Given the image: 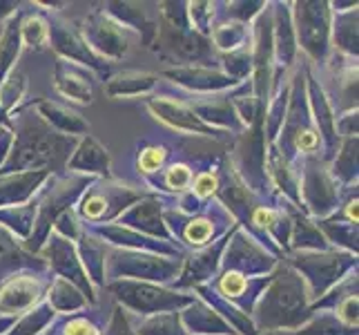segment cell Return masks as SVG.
I'll list each match as a JSON object with an SVG mask.
<instances>
[{
	"label": "cell",
	"mask_w": 359,
	"mask_h": 335,
	"mask_svg": "<svg viewBox=\"0 0 359 335\" xmlns=\"http://www.w3.org/2000/svg\"><path fill=\"white\" fill-rule=\"evenodd\" d=\"M9 128L14 132L9 155L0 166V175L43 170L49 175H63L67 161L76 147V136L52 130L36 114L32 103H22L9 114Z\"/></svg>",
	"instance_id": "1"
},
{
	"label": "cell",
	"mask_w": 359,
	"mask_h": 335,
	"mask_svg": "<svg viewBox=\"0 0 359 335\" xmlns=\"http://www.w3.org/2000/svg\"><path fill=\"white\" fill-rule=\"evenodd\" d=\"M250 317L259 335L292 331L311 317V297L306 284L286 259H281L272 270L268 287L259 295Z\"/></svg>",
	"instance_id": "2"
},
{
	"label": "cell",
	"mask_w": 359,
	"mask_h": 335,
	"mask_svg": "<svg viewBox=\"0 0 359 335\" xmlns=\"http://www.w3.org/2000/svg\"><path fill=\"white\" fill-rule=\"evenodd\" d=\"M272 145L277 147L281 157L286 159L294 170L299 168V164L308 157L321 159V139L313 123L311 107H308V98H306L304 65L297 67L290 74V98H288L286 119H283L281 132Z\"/></svg>",
	"instance_id": "3"
},
{
	"label": "cell",
	"mask_w": 359,
	"mask_h": 335,
	"mask_svg": "<svg viewBox=\"0 0 359 335\" xmlns=\"http://www.w3.org/2000/svg\"><path fill=\"white\" fill-rule=\"evenodd\" d=\"M92 177L76 175V172H63V175H52L47 179V183L41 188L36 202H39V210H36V221L27 242H22V246L29 253L39 255L43 248L45 239L52 232L54 221L60 213L76 206L81 199V195L88 190V185L92 183Z\"/></svg>",
	"instance_id": "4"
},
{
	"label": "cell",
	"mask_w": 359,
	"mask_h": 335,
	"mask_svg": "<svg viewBox=\"0 0 359 335\" xmlns=\"http://www.w3.org/2000/svg\"><path fill=\"white\" fill-rule=\"evenodd\" d=\"M165 226L185 253L199 251L210 244H215L217 239L226 237V235L237 226V221L232 219V215L221 206L217 199H210L203 210H199L196 215H183L175 208L163 210Z\"/></svg>",
	"instance_id": "5"
},
{
	"label": "cell",
	"mask_w": 359,
	"mask_h": 335,
	"mask_svg": "<svg viewBox=\"0 0 359 335\" xmlns=\"http://www.w3.org/2000/svg\"><path fill=\"white\" fill-rule=\"evenodd\" d=\"M286 262L299 272L311 304L319 297H324L332 287H337L348 275L357 272V255L326 248V251H292L288 253Z\"/></svg>",
	"instance_id": "6"
},
{
	"label": "cell",
	"mask_w": 359,
	"mask_h": 335,
	"mask_svg": "<svg viewBox=\"0 0 359 335\" xmlns=\"http://www.w3.org/2000/svg\"><path fill=\"white\" fill-rule=\"evenodd\" d=\"M150 190L143 185H132L126 181H118L114 177L109 179H94L88 190L81 195V199L74 206L83 226H98V223H112L126 210L143 199Z\"/></svg>",
	"instance_id": "7"
},
{
	"label": "cell",
	"mask_w": 359,
	"mask_h": 335,
	"mask_svg": "<svg viewBox=\"0 0 359 335\" xmlns=\"http://www.w3.org/2000/svg\"><path fill=\"white\" fill-rule=\"evenodd\" d=\"M105 289L114 295L116 304L134 317H147L154 313L183 311L185 306L196 300L192 291H175L170 287H158L150 282L116 280L107 282Z\"/></svg>",
	"instance_id": "8"
},
{
	"label": "cell",
	"mask_w": 359,
	"mask_h": 335,
	"mask_svg": "<svg viewBox=\"0 0 359 335\" xmlns=\"http://www.w3.org/2000/svg\"><path fill=\"white\" fill-rule=\"evenodd\" d=\"M183 257H163L154 253L139 251H121V248L107 246L105 259V284L116 280H134L150 282L158 287H170L177 282L181 272Z\"/></svg>",
	"instance_id": "9"
},
{
	"label": "cell",
	"mask_w": 359,
	"mask_h": 335,
	"mask_svg": "<svg viewBox=\"0 0 359 335\" xmlns=\"http://www.w3.org/2000/svg\"><path fill=\"white\" fill-rule=\"evenodd\" d=\"M266 147L268 143L264 139L262 121H259L241 134H237L228 157L232 172L245 185V190L257 199H272L275 197V190H272L266 172Z\"/></svg>",
	"instance_id": "10"
},
{
	"label": "cell",
	"mask_w": 359,
	"mask_h": 335,
	"mask_svg": "<svg viewBox=\"0 0 359 335\" xmlns=\"http://www.w3.org/2000/svg\"><path fill=\"white\" fill-rule=\"evenodd\" d=\"M297 49L308 56L313 65L324 67L330 58V5L326 0H297L290 3Z\"/></svg>",
	"instance_id": "11"
},
{
	"label": "cell",
	"mask_w": 359,
	"mask_h": 335,
	"mask_svg": "<svg viewBox=\"0 0 359 335\" xmlns=\"http://www.w3.org/2000/svg\"><path fill=\"white\" fill-rule=\"evenodd\" d=\"M299 210L311 219L332 215L341 204V185L332 179L328 164L319 157L304 159L299 168Z\"/></svg>",
	"instance_id": "12"
},
{
	"label": "cell",
	"mask_w": 359,
	"mask_h": 335,
	"mask_svg": "<svg viewBox=\"0 0 359 335\" xmlns=\"http://www.w3.org/2000/svg\"><path fill=\"white\" fill-rule=\"evenodd\" d=\"M76 27L83 36V41L88 43V47L98 58H103L105 63L126 58L134 41H139L130 29L118 25L114 18H109L103 9L88 11V16L81 18L76 22Z\"/></svg>",
	"instance_id": "13"
},
{
	"label": "cell",
	"mask_w": 359,
	"mask_h": 335,
	"mask_svg": "<svg viewBox=\"0 0 359 335\" xmlns=\"http://www.w3.org/2000/svg\"><path fill=\"white\" fill-rule=\"evenodd\" d=\"M281 259L259 244L252 235L234 226L228 235V244L221 255L219 272H237L243 277H266L277 268Z\"/></svg>",
	"instance_id": "14"
},
{
	"label": "cell",
	"mask_w": 359,
	"mask_h": 335,
	"mask_svg": "<svg viewBox=\"0 0 359 335\" xmlns=\"http://www.w3.org/2000/svg\"><path fill=\"white\" fill-rule=\"evenodd\" d=\"M156 52L161 58L179 65H212L217 60V52L208 36L196 34L192 27H170V25L158 22L156 32Z\"/></svg>",
	"instance_id": "15"
},
{
	"label": "cell",
	"mask_w": 359,
	"mask_h": 335,
	"mask_svg": "<svg viewBox=\"0 0 359 335\" xmlns=\"http://www.w3.org/2000/svg\"><path fill=\"white\" fill-rule=\"evenodd\" d=\"M52 277L49 270H20L0 282V315L20 317L45 302Z\"/></svg>",
	"instance_id": "16"
},
{
	"label": "cell",
	"mask_w": 359,
	"mask_h": 335,
	"mask_svg": "<svg viewBox=\"0 0 359 335\" xmlns=\"http://www.w3.org/2000/svg\"><path fill=\"white\" fill-rule=\"evenodd\" d=\"M145 107L150 110V114L158 123H163L172 132H179L185 136H199V139H212L219 143L228 139L226 132H219L215 128L205 126L181 98H177L170 92H156L154 96H150L145 101Z\"/></svg>",
	"instance_id": "17"
},
{
	"label": "cell",
	"mask_w": 359,
	"mask_h": 335,
	"mask_svg": "<svg viewBox=\"0 0 359 335\" xmlns=\"http://www.w3.org/2000/svg\"><path fill=\"white\" fill-rule=\"evenodd\" d=\"M39 257L47 264L49 272H52L54 277H63L67 280L69 284H74L85 297L90 300V304L96 306L98 302V291L92 287V282L85 275V268L79 259V253H76V246L74 242L60 237L56 232H49V237L45 239L43 248L39 251Z\"/></svg>",
	"instance_id": "18"
},
{
	"label": "cell",
	"mask_w": 359,
	"mask_h": 335,
	"mask_svg": "<svg viewBox=\"0 0 359 335\" xmlns=\"http://www.w3.org/2000/svg\"><path fill=\"white\" fill-rule=\"evenodd\" d=\"M49 22V47L56 52V58H65L72 63H79L83 67L92 70L96 77L101 74L105 79L109 74V63H105L103 58H98L88 43L83 41V36L76 27V22L60 18L58 14H47Z\"/></svg>",
	"instance_id": "19"
},
{
	"label": "cell",
	"mask_w": 359,
	"mask_h": 335,
	"mask_svg": "<svg viewBox=\"0 0 359 335\" xmlns=\"http://www.w3.org/2000/svg\"><path fill=\"white\" fill-rule=\"evenodd\" d=\"M304 77H306L308 107H311V117H313V123H315L319 139H321V161H324V164H330V159L335 157L337 147H339V136L335 132V112H332V105L328 101L324 88H321V81L313 72L311 63L304 65Z\"/></svg>",
	"instance_id": "20"
},
{
	"label": "cell",
	"mask_w": 359,
	"mask_h": 335,
	"mask_svg": "<svg viewBox=\"0 0 359 335\" xmlns=\"http://www.w3.org/2000/svg\"><path fill=\"white\" fill-rule=\"evenodd\" d=\"M90 235H94L96 239H101L109 248H121V251H139V253H154L163 257H183L185 251L177 244L161 242L145 237V235L136 232L132 228L121 226V223H98V226H83Z\"/></svg>",
	"instance_id": "21"
},
{
	"label": "cell",
	"mask_w": 359,
	"mask_h": 335,
	"mask_svg": "<svg viewBox=\"0 0 359 335\" xmlns=\"http://www.w3.org/2000/svg\"><path fill=\"white\" fill-rule=\"evenodd\" d=\"M170 204H172L170 197L150 192V195H145L143 199L132 204L126 213L116 219V223H121V226H126V228H132L136 232H141V235H145V237L177 244L175 239H172V235H170V230L165 226V219H163V210Z\"/></svg>",
	"instance_id": "22"
},
{
	"label": "cell",
	"mask_w": 359,
	"mask_h": 335,
	"mask_svg": "<svg viewBox=\"0 0 359 335\" xmlns=\"http://www.w3.org/2000/svg\"><path fill=\"white\" fill-rule=\"evenodd\" d=\"M163 79H168L172 85L181 88L185 94H224L237 88V81H232L226 77L224 72L215 65H179V67H168L161 74Z\"/></svg>",
	"instance_id": "23"
},
{
	"label": "cell",
	"mask_w": 359,
	"mask_h": 335,
	"mask_svg": "<svg viewBox=\"0 0 359 335\" xmlns=\"http://www.w3.org/2000/svg\"><path fill=\"white\" fill-rule=\"evenodd\" d=\"M228 235L217 239L215 244L199 248V251L185 253L183 264H181V272H179L177 282L172 284V289L175 291H192L194 287H199V284L212 282L219 275L221 255H224V248L228 244Z\"/></svg>",
	"instance_id": "24"
},
{
	"label": "cell",
	"mask_w": 359,
	"mask_h": 335,
	"mask_svg": "<svg viewBox=\"0 0 359 335\" xmlns=\"http://www.w3.org/2000/svg\"><path fill=\"white\" fill-rule=\"evenodd\" d=\"M177 98L188 105L196 117H199L205 126L215 128L219 132H232V134H241L245 128L241 126V121L234 114V107L230 103L228 92L224 94H205V96H196V94H185V92H170Z\"/></svg>",
	"instance_id": "25"
},
{
	"label": "cell",
	"mask_w": 359,
	"mask_h": 335,
	"mask_svg": "<svg viewBox=\"0 0 359 335\" xmlns=\"http://www.w3.org/2000/svg\"><path fill=\"white\" fill-rule=\"evenodd\" d=\"M270 7H272V49H275V81H277L281 77H286L294 67L299 49H297L290 3H270Z\"/></svg>",
	"instance_id": "26"
},
{
	"label": "cell",
	"mask_w": 359,
	"mask_h": 335,
	"mask_svg": "<svg viewBox=\"0 0 359 335\" xmlns=\"http://www.w3.org/2000/svg\"><path fill=\"white\" fill-rule=\"evenodd\" d=\"M54 88L69 103L92 105L96 90V74L79 63H72V60L56 58Z\"/></svg>",
	"instance_id": "27"
},
{
	"label": "cell",
	"mask_w": 359,
	"mask_h": 335,
	"mask_svg": "<svg viewBox=\"0 0 359 335\" xmlns=\"http://www.w3.org/2000/svg\"><path fill=\"white\" fill-rule=\"evenodd\" d=\"M270 275L243 277V275H237V272H219V275L210 282V287H212L221 297H226L230 304L237 306L241 313L250 315L257 300H259V295H262V291L268 287Z\"/></svg>",
	"instance_id": "28"
},
{
	"label": "cell",
	"mask_w": 359,
	"mask_h": 335,
	"mask_svg": "<svg viewBox=\"0 0 359 335\" xmlns=\"http://www.w3.org/2000/svg\"><path fill=\"white\" fill-rule=\"evenodd\" d=\"M65 172H76L92 179H109L112 177V159L109 150L92 134H85L79 139L76 147L65 166Z\"/></svg>",
	"instance_id": "29"
},
{
	"label": "cell",
	"mask_w": 359,
	"mask_h": 335,
	"mask_svg": "<svg viewBox=\"0 0 359 335\" xmlns=\"http://www.w3.org/2000/svg\"><path fill=\"white\" fill-rule=\"evenodd\" d=\"M101 9L109 18H114L118 25L130 29L136 39L143 41L147 47H152L158 32V14L154 16L150 9H145L141 3H105Z\"/></svg>",
	"instance_id": "30"
},
{
	"label": "cell",
	"mask_w": 359,
	"mask_h": 335,
	"mask_svg": "<svg viewBox=\"0 0 359 335\" xmlns=\"http://www.w3.org/2000/svg\"><path fill=\"white\" fill-rule=\"evenodd\" d=\"M158 74L143 70H121L103 79V88L109 98H150L158 92Z\"/></svg>",
	"instance_id": "31"
},
{
	"label": "cell",
	"mask_w": 359,
	"mask_h": 335,
	"mask_svg": "<svg viewBox=\"0 0 359 335\" xmlns=\"http://www.w3.org/2000/svg\"><path fill=\"white\" fill-rule=\"evenodd\" d=\"M29 103L36 110V114H39L52 130L67 134V136H76V139L90 134V121L72 105L49 101V98H39V101H29Z\"/></svg>",
	"instance_id": "32"
},
{
	"label": "cell",
	"mask_w": 359,
	"mask_h": 335,
	"mask_svg": "<svg viewBox=\"0 0 359 335\" xmlns=\"http://www.w3.org/2000/svg\"><path fill=\"white\" fill-rule=\"evenodd\" d=\"M20 270H49L39 255L29 253L18 237L0 226V282Z\"/></svg>",
	"instance_id": "33"
},
{
	"label": "cell",
	"mask_w": 359,
	"mask_h": 335,
	"mask_svg": "<svg viewBox=\"0 0 359 335\" xmlns=\"http://www.w3.org/2000/svg\"><path fill=\"white\" fill-rule=\"evenodd\" d=\"M52 177L49 172H14V175H0V208L20 206L32 202L41 188Z\"/></svg>",
	"instance_id": "34"
},
{
	"label": "cell",
	"mask_w": 359,
	"mask_h": 335,
	"mask_svg": "<svg viewBox=\"0 0 359 335\" xmlns=\"http://www.w3.org/2000/svg\"><path fill=\"white\" fill-rule=\"evenodd\" d=\"M330 47L332 52L357 60L359 54V11H330Z\"/></svg>",
	"instance_id": "35"
},
{
	"label": "cell",
	"mask_w": 359,
	"mask_h": 335,
	"mask_svg": "<svg viewBox=\"0 0 359 335\" xmlns=\"http://www.w3.org/2000/svg\"><path fill=\"white\" fill-rule=\"evenodd\" d=\"M192 293L199 297V300H203L212 311L226 322V324L237 333V335H259L255 324H252V317L250 315H245L241 313L237 306L230 304L226 297H221L212 287H210V282L208 284H199V287H194Z\"/></svg>",
	"instance_id": "36"
},
{
	"label": "cell",
	"mask_w": 359,
	"mask_h": 335,
	"mask_svg": "<svg viewBox=\"0 0 359 335\" xmlns=\"http://www.w3.org/2000/svg\"><path fill=\"white\" fill-rule=\"evenodd\" d=\"M179 313H181V324L188 331V335H237L199 297Z\"/></svg>",
	"instance_id": "37"
},
{
	"label": "cell",
	"mask_w": 359,
	"mask_h": 335,
	"mask_svg": "<svg viewBox=\"0 0 359 335\" xmlns=\"http://www.w3.org/2000/svg\"><path fill=\"white\" fill-rule=\"evenodd\" d=\"M76 246V253L79 259L85 268V275L92 282V287L98 289H105V259H107V246L96 239L94 235H90L88 230L83 228L81 237L74 242Z\"/></svg>",
	"instance_id": "38"
},
{
	"label": "cell",
	"mask_w": 359,
	"mask_h": 335,
	"mask_svg": "<svg viewBox=\"0 0 359 335\" xmlns=\"http://www.w3.org/2000/svg\"><path fill=\"white\" fill-rule=\"evenodd\" d=\"M315 223H317V228L321 230V235H324V239L328 242L330 248H337V251L357 255V251H359L357 223L346 219L339 210H335V213L324 217V219H317Z\"/></svg>",
	"instance_id": "39"
},
{
	"label": "cell",
	"mask_w": 359,
	"mask_h": 335,
	"mask_svg": "<svg viewBox=\"0 0 359 335\" xmlns=\"http://www.w3.org/2000/svg\"><path fill=\"white\" fill-rule=\"evenodd\" d=\"M210 43H212L217 54H230V52H239L243 47H250L252 43V27L243 22H234V20H224L219 18L215 22L212 32H210Z\"/></svg>",
	"instance_id": "40"
},
{
	"label": "cell",
	"mask_w": 359,
	"mask_h": 335,
	"mask_svg": "<svg viewBox=\"0 0 359 335\" xmlns=\"http://www.w3.org/2000/svg\"><path fill=\"white\" fill-rule=\"evenodd\" d=\"M45 302L54 308L56 315H72V313H81L85 308H90L94 304H90V300L85 297L74 284H69L63 277H52V284H49V291Z\"/></svg>",
	"instance_id": "41"
},
{
	"label": "cell",
	"mask_w": 359,
	"mask_h": 335,
	"mask_svg": "<svg viewBox=\"0 0 359 335\" xmlns=\"http://www.w3.org/2000/svg\"><path fill=\"white\" fill-rule=\"evenodd\" d=\"M359 139L357 136H348V139H341L335 157L330 159L328 170L332 179H335L341 188H348V185H357V175H359Z\"/></svg>",
	"instance_id": "42"
},
{
	"label": "cell",
	"mask_w": 359,
	"mask_h": 335,
	"mask_svg": "<svg viewBox=\"0 0 359 335\" xmlns=\"http://www.w3.org/2000/svg\"><path fill=\"white\" fill-rule=\"evenodd\" d=\"M20 11L22 9H18L16 14L0 27V83L14 72L22 49H25L22 39H20Z\"/></svg>",
	"instance_id": "43"
},
{
	"label": "cell",
	"mask_w": 359,
	"mask_h": 335,
	"mask_svg": "<svg viewBox=\"0 0 359 335\" xmlns=\"http://www.w3.org/2000/svg\"><path fill=\"white\" fill-rule=\"evenodd\" d=\"M328 242L317 228L315 219L306 217L299 208H292V223H290V253L292 251H326Z\"/></svg>",
	"instance_id": "44"
},
{
	"label": "cell",
	"mask_w": 359,
	"mask_h": 335,
	"mask_svg": "<svg viewBox=\"0 0 359 335\" xmlns=\"http://www.w3.org/2000/svg\"><path fill=\"white\" fill-rule=\"evenodd\" d=\"M36 197H39V195H36ZM36 197L27 204L0 208V226H3L5 230H9L20 242H27L29 235H32L34 221H36V210H39V202H36Z\"/></svg>",
	"instance_id": "45"
},
{
	"label": "cell",
	"mask_w": 359,
	"mask_h": 335,
	"mask_svg": "<svg viewBox=\"0 0 359 335\" xmlns=\"http://www.w3.org/2000/svg\"><path fill=\"white\" fill-rule=\"evenodd\" d=\"M132 331L136 335H188V331L181 324V313L179 311H168V313H154L147 317H134L128 315Z\"/></svg>",
	"instance_id": "46"
},
{
	"label": "cell",
	"mask_w": 359,
	"mask_h": 335,
	"mask_svg": "<svg viewBox=\"0 0 359 335\" xmlns=\"http://www.w3.org/2000/svg\"><path fill=\"white\" fill-rule=\"evenodd\" d=\"M20 39H22V47H29L34 52H41V49L49 47V22L45 11L41 9L20 11Z\"/></svg>",
	"instance_id": "47"
},
{
	"label": "cell",
	"mask_w": 359,
	"mask_h": 335,
	"mask_svg": "<svg viewBox=\"0 0 359 335\" xmlns=\"http://www.w3.org/2000/svg\"><path fill=\"white\" fill-rule=\"evenodd\" d=\"M90 308L72 315H56L49 324V331L54 335H103L105 324L90 313Z\"/></svg>",
	"instance_id": "48"
},
{
	"label": "cell",
	"mask_w": 359,
	"mask_h": 335,
	"mask_svg": "<svg viewBox=\"0 0 359 335\" xmlns=\"http://www.w3.org/2000/svg\"><path fill=\"white\" fill-rule=\"evenodd\" d=\"M275 335H359V331L341 324L335 317V313L317 311V313H311V317H308L302 327H297L292 331L275 333Z\"/></svg>",
	"instance_id": "49"
},
{
	"label": "cell",
	"mask_w": 359,
	"mask_h": 335,
	"mask_svg": "<svg viewBox=\"0 0 359 335\" xmlns=\"http://www.w3.org/2000/svg\"><path fill=\"white\" fill-rule=\"evenodd\" d=\"M170 164V145L163 141H141L136 152V170L141 179L154 177Z\"/></svg>",
	"instance_id": "50"
},
{
	"label": "cell",
	"mask_w": 359,
	"mask_h": 335,
	"mask_svg": "<svg viewBox=\"0 0 359 335\" xmlns=\"http://www.w3.org/2000/svg\"><path fill=\"white\" fill-rule=\"evenodd\" d=\"M54 317H56L54 308L47 302H41L39 306H34L32 311L16 317V322L11 324V329L5 335H43L47 327L54 322Z\"/></svg>",
	"instance_id": "51"
},
{
	"label": "cell",
	"mask_w": 359,
	"mask_h": 335,
	"mask_svg": "<svg viewBox=\"0 0 359 335\" xmlns=\"http://www.w3.org/2000/svg\"><path fill=\"white\" fill-rule=\"evenodd\" d=\"M217 63L219 70L230 77L232 81L243 83L252 77V49L243 47L239 52H230V54H217Z\"/></svg>",
	"instance_id": "52"
},
{
	"label": "cell",
	"mask_w": 359,
	"mask_h": 335,
	"mask_svg": "<svg viewBox=\"0 0 359 335\" xmlns=\"http://www.w3.org/2000/svg\"><path fill=\"white\" fill-rule=\"evenodd\" d=\"M25 94H27V77H25L22 72L14 70L3 83H0V107L5 110L7 117L22 105Z\"/></svg>",
	"instance_id": "53"
},
{
	"label": "cell",
	"mask_w": 359,
	"mask_h": 335,
	"mask_svg": "<svg viewBox=\"0 0 359 335\" xmlns=\"http://www.w3.org/2000/svg\"><path fill=\"white\" fill-rule=\"evenodd\" d=\"M266 5L268 3H264V0H257V3H248V0H237V3H219V7H224V9H217V20L224 18V20L250 25L266 9Z\"/></svg>",
	"instance_id": "54"
},
{
	"label": "cell",
	"mask_w": 359,
	"mask_h": 335,
	"mask_svg": "<svg viewBox=\"0 0 359 335\" xmlns=\"http://www.w3.org/2000/svg\"><path fill=\"white\" fill-rule=\"evenodd\" d=\"M188 20H190V27L196 34L210 36V32H212L217 22V3H205V0L188 3Z\"/></svg>",
	"instance_id": "55"
},
{
	"label": "cell",
	"mask_w": 359,
	"mask_h": 335,
	"mask_svg": "<svg viewBox=\"0 0 359 335\" xmlns=\"http://www.w3.org/2000/svg\"><path fill=\"white\" fill-rule=\"evenodd\" d=\"M52 232L60 235V237H65L69 242H76L81 237V232H83V221L79 219L76 210L69 208V210H65V213H60L56 217V221H54Z\"/></svg>",
	"instance_id": "56"
},
{
	"label": "cell",
	"mask_w": 359,
	"mask_h": 335,
	"mask_svg": "<svg viewBox=\"0 0 359 335\" xmlns=\"http://www.w3.org/2000/svg\"><path fill=\"white\" fill-rule=\"evenodd\" d=\"M357 311H359V295L353 293L348 297H344V300L335 306V311H332V313H335V317L341 322V324L357 329V322H359Z\"/></svg>",
	"instance_id": "57"
},
{
	"label": "cell",
	"mask_w": 359,
	"mask_h": 335,
	"mask_svg": "<svg viewBox=\"0 0 359 335\" xmlns=\"http://www.w3.org/2000/svg\"><path fill=\"white\" fill-rule=\"evenodd\" d=\"M103 335H136L132 331V324H130V320H128V313L123 311V308L116 304L112 308V315H109V322L105 324V331Z\"/></svg>",
	"instance_id": "58"
},
{
	"label": "cell",
	"mask_w": 359,
	"mask_h": 335,
	"mask_svg": "<svg viewBox=\"0 0 359 335\" xmlns=\"http://www.w3.org/2000/svg\"><path fill=\"white\" fill-rule=\"evenodd\" d=\"M357 110L351 112H341V114L335 117V132L341 139H348V136H357Z\"/></svg>",
	"instance_id": "59"
},
{
	"label": "cell",
	"mask_w": 359,
	"mask_h": 335,
	"mask_svg": "<svg viewBox=\"0 0 359 335\" xmlns=\"http://www.w3.org/2000/svg\"><path fill=\"white\" fill-rule=\"evenodd\" d=\"M18 9H20V3H3V0H0V27H3Z\"/></svg>",
	"instance_id": "60"
}]
</instances>
